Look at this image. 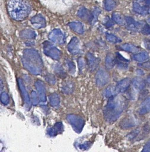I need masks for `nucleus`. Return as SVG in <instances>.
Wrapping results in <instances>:
<instances>
[{
  "instance_id": "f257e3e1",
  "label": "nucleus",
  "mask_w": 150,
  "mask_h": 152,
  "mask_svg": "<svg viewBox=\"0 0 150 152\" xmlns=\"http://www.w3.org/2000/svg\"><path fill=\"white\" fill-rule=\"evenodd\" d=\"M126 105V101L122 96L115 95L109 97L104 110L105 120L109 123L115 122L119 118Z\"/></svg>"
},
{
  "instance_id": "f03ea898",
  "label": "nucleus",
  "mask_w": 150,
  "mask_h": 152,
  "mask_svg": "<svg viewBox=\"0 0 150 152\" xmlns=\"http://www.w3.org/2000/svg\"><path fill=\"white\" fill-rule=\"evenodd\" d=\"M22 61L24 67L31 73L37 75L42 73L43 63L40 56L36 50H25Z\"/></svg>"
},
{
  "instance_id": "7ed1b4c3",
  "label": "nucleus",
  "mask_w": 150,
  "mask_h": 152,
  "mask_svg": "<svg viewBox=\"0 0 150 152\" xmlns=\"http://www.w3.org/2000/svg\"><path fill=\"white\" fill-rule=\"evenodd\" d=\"M7 10L12 19L21 21L28 16L31 7L26 0H10L7 5Z\"/></svg>"
},
{
  "instance_id": "20e7f679",
  "label": "nucleus",
  "mask_w": 150,
  "mask_h": 152,
  "mask_svg": "<svg viewBox=\"0 0 150 152\" xmlns=\"http://www.w3.org/2000/svg\"><path fill=\"white\" fill-rule=\"evenodd\" d=\"M47 7L54 12L63 13L73 5L75 0H40Z\"/></svg>"
},
{
  "instance_id": "39448f33",
  "label": "nucleus",
  "mask_w": 150,
  "mask_h": 152,
  "mask_svg": "<svg viewBox=\"0 0 150 152\" xmlns=\"http://www.w3.org/2000/svg\"><path fill=\"white\" fill-rule=\"evenodd\" d=\"M67 120L76 132L80 133L82 131L85 121L81 117L74 114H69L67 116Z\"/></svg>"
},
{
  "instance_id": "423d86ee",
  "label": "nucleus",
  "mask_w": 150,
  "mask_h": 152,
  "mask_svg": "<svg viewBox=\"0 0 150 152\" xmlns=\"http://www.w3.org/2000/svg\"><path fill=\"white\" fill-rule=\"evenodd\" d=\"M43 51L45 54L54 60L60 59L61 52L56 47L49 42L46 41L43 43Z\"/></svg>"
},
{
  "instance_id": "0eeeda50",
  "label": "nucleus",
  "mask_w": 150,
  "mask_h": 152,
  "mask_svg": "<svg viewBox=\"0 0 150 152\" xmlns=\"http://www.w3.org/2000/svg\"><path fill=\"white\" fill-rule=\"evenodd\" d=\"M95 82L97 85L99 87H102L106 85L109 82V75L103 68L99 69L95 75Z\"/></svg>"
},
{
  "instance_id": "6e6552de",
  "label": "nucleus",
  "mask_w": 150,
  "mask_h": 152,
  "mask_svg": "<svg viewBox=\"0 0 150 152\" xmlns=\"http://www.w3.org/2000/svg\"><path fill=\"white\" fill-rule=\"evenodd\" d=\"M51 41L59 44H63L65 42L66 38L63 33L59 29H55L48 35Z\"/></svg>"
},
{
  "instance_id": "1a4fd4ad",
  "label": "nucleus",
  "mask_w": 150,
  "mask_h": 152,
  "mask_svg": "<svg viewBox=\"0 0 150 152\" xmlns=\"http://www.w3.org/2000/svg\"><path fill=\"white\" fill-rule=\"evenodd\" d=\"M35 85L38 91L39 102L41 103H45L46 102V97L44 84L42 81L38 80L36 82Z\"/></svg>"
},
{
  "instance_id": "9d476101",
  "label": "nucleus",
  "mask_w": 150,
  "mask_h": 152,
  "mask_svg": "<svg viewBox=\"0 0 150 152\" xmlns=\"http://www.w3.org/2000/svg\"><path fill=\"white\" fill-rule=\"evenodd\" d=\"M18 83H19V88L21 93L22 96L23 97L25 105L27 107V108H30V107H31V100H30V96L27 91H26L22 80L20 78L18 79Z\"/></svg>"
},
{
  "instance_id": "9b49d317",
  "label": "nucleus",
  "mask_w": 150,
  "mask_h": 152,
  "mask_svg": "<svg viewBox=\"0 0 150 152\" xmlns=\"http://www.w3.org/2000/svg\"><path fill=\"white\" fill-rule=\"evenodd\" d=\"M31 22L34 28L36 29L43 28L46 26L45 20L41 15L34 16L31 19Z\"/></svg>"
},
{
  "instance_id": "f8f14e48",
  "label": "nucleus",
  "mask_w": 150,
  "mask_h": 152,
  "mask_svg": "<svg viewBox=\"0 0 150 152\" xmlns=\"http://www.w3.org/2000/svg\"><path fill=\"white\" fill-rule=\"evenodd\" d=\"M131 83V81L129 78L122 79L119 82L116 86L117 94L125 92L128 89Z\"/></svg>"
},
{
  "instance_id": "ddd939ff",
  "label": "nucleus",
  "mask_w": 150,
  "mask_h": 152,
  "mask_svg": "<svg viewBox=\"0 0 150 152\" xmlns=\"http://www.w3.org/2000/svg\"><path fill=\"white\" fill-rule=\"evenodd\" d=\"M64 131V126L60 122L56 123L54 126L48 129L47 134L50 137H54L62 133Z\"/></svg>"
},
{
  "instance_id": "4468645a",
  "label": "nucleus",
  "mask_w": 150,
  "mask_h": 152,
  "mask_svg": "<svg viewBox=\"0 0 150 152\" xmlns=\"http://www.w3.org/2000/svg\"><path fill=\"white\" fill-rule=\"evenodd\" d=\"M87 65L90 70L91 71H95L99 65V59L90 53H87Z\"/></svg>"
},
{
  "instance_id": "2eb2a0df",
  "label": "nucleus",
  "mask_w": 150,
  "mask_h": 152,
  "mask_svg": "<svg viewBox=\"0 0 150 152\" xmlns=\"http://www.w3.org/2000/svg\"><path fill=\"white\" fill-rule=\"evenodd\" d=\"M125 19L127 29L129 30L136 31L141 28V24L135 20L131 17L126 16Z\"/></svg>"
},
{
  "instance_id": "dca6fc26",
  "label": "nucleus",
  "mask_w": 150,
  "mask_h": 152,
  "mask_svg": "<svg viewBox=\"0 0 150 152\" xmlns=\"http://www.w3.org/2000/svg\"><path fill=\"white\" fill-rule=\"evenodd\" d=\"M68 51L73 55H76L79 51V40L76 37L71 39L67 46Z\"/></svg>"
},
{
  "instance_id": "f3484780",
  "label": "nucleus",
  "mask_w": 150,
  "mask_h": 152,
  "mask_svg": "<svg viewBox=\"0 0 150 152\" xmlns=\"http://www.w3.org/2000/svg\"><path fill=\"white\" fill-rule=\"evenodd\" d=\"M135 125V120L131 117L125 118L120 123V126L124 129L133 127Z\"/></svg>"
},
{
  "instance_id": "a211bd4d",
  "label": "nucleus",
  "mask_w": 150,
  "mask_h": 152,
  "mask_svg": "<svg viewBox=\"0 0 150 152\" xmlns=\"http://www.w3.org/2000/svg\"><path fill=\"white\" fill-rule=\"evenodd\" d=\"M150 111V96L146 98L141 104L139 110V113L143 115L146 114Z\"/></svg>"
},
{
  "instance_id": "6ab92c4d",
  "label": "nucleus",
  "mask_w": 150,
  "mask_h": 152,
  "mask_svg": "<svg viewBox=\"0 0 150 152\" xmlns=\"http://www.w3.org/2000/svg\"><path fill=\"white\" fill-rule=\"evenodd\" d=\"M115 58L112 53H108L105 59V66L106 69L110 70L113 68L117 62Z\"/></svg>"
},
{
  "instance_id": "aec40b11",
  "label": "nucleus",
  "mask_w": 150,
  "mask_h": 152,
  "mask_svg": "<svg viewBox=\"0 0 150 152\" xmlns=\"http://www.w3.org/2000/svg\"><path fill=\"white\" fill-rule=\"evenodd\" d=\"M68 26L71 29L78 34H82L84 32L83 25L80 22H73L69 23Z\"/></svg>"
},
{
  "instance_id": "412c9836",
  "label": "nucleus",
  "mask_w": 150,
  "mask_h": 152,
  "mask_svg": "<svg viewBox=\"0 0 150 152\" xmlns=\"http://www.w3.org/2000/svg\"><path fill=\"white\" fill-rule=\"evenodd\" d=\"M132 86L134 89L136 91H141L144 88L145 86V83L142 78L136 77L132 81Z\"/></svg>"
},
{
  "instance_id": "4be33fe9",
  "label": "nucleus",
  "mask_w": 150,
  "mask_h": 152,
  "mask_svg": "<svg viewBox=\"0 0 150 152\" xmlns=\"http://www.w3.org/2000/svg\"><path fill=\"white\" fill-rule=\"evenodd\" d=\"M20 36L22 39H33L36 37V34L33 30L26 29L21 31Z\"/></svg>"
},
{
  "instance_id": "5701e85b",
  "label": "nucleus",
  "mask_w": 150,
  "mask_h": 152,
  "mask_svg": "<svg viewBox=\"0 0 150 152\" xmlns=\"http://www.w3.org/2000/svg\"><path fill=\"white\" fill-rule=\"evenodd\" d=\"M120 48L123 50L131 53H137L140 50L139 48L130 43H125L120 46Z\"/></svg>"
},
{
  "instance_id": "b1692460",
  "label": "nucleus",
  "mask_w": 150,
  "mask_h": 152,
  "mask_svg": "<svg viewBox=\"0 0 150 152\" xmlns=\"http://www.w3.org/2000/svg\"><path fill=\"white\" fill-rule=\"evenodd\" d=\"M77 16L81 19H87L91 20L92 18V15L88 11L86 8L84 7H81L78 10L77 12Z\"/></svg>"
},
{
  "instance_id": "393cba45",
  "label": "nucleus",
  "mask_w": 150,
  "mask_h": 152,
  "mask_svg": "<svg viewBox=\"0 0 150 152\" xmlns=\"http://www.w3.org/2000/svg\"><path fill=\"white\" fill-rule=\"evenodd\" d=\"M133 8L134 11L139 15H146L148 13V10L141 6L138 2H133Z\"/></svg>"
},
{
  "instance_id": "a878e982",
  "label": "nucleus",
  "mask_w": 150,
  "mask_h": 152,
  "mask_svg": "<svg viewBox=\"0 0 150 152\" xmlns=\"http://www.w3.org/2000/svg\"><path fill=\"white\" fill-rule=\"evenodd\" d=\"M112 16L113 20L118 25L123 26L125 24L126 21L125 18L123 17V16L119 12H113L112 13Z\"/></svg>"
},
{
  "instance_id": "bb28decb",
  "label": "nucleus",
  "mask_w": 150,
  "mask_h": 152,
  "mask_svg": "<svg viewBox=\"0 0 150 152\" xmlns=\"http://www.w3.org/2000/svg\"><path fill=\"white\" fill-rule=\"evenodd\" d=\"M149 58V55L145 52L136 53L133 56V59L135 61L138 62H143L146 61Z\"/></svg>"
},
{
  "instance_id": "cd10ccee",
  "label": "nucleus",
  "mask_w": 150,
  "mask_h": 152,
  "mask_svg": "<svg viewBox=\"0 0 150 152\" xmlns=\"http://www.w3.org/2000/svg\"><path fill=\"white\" fill-rule=\"evenodd\" d=\"M50 104L53 107H58L60 103V98L57 94H52L49 96Z\"/></svg>"
},
{
  "instance_id": "c85d7f7f",
  "label": "nucleus",
  "mask_w": 150,
  "mask_h": 152,
  "mask_svg": "<svg viewBox=\"0 0 150 152\" xmlns=\"http://www.w3.org/2000/svg\"><path fill=\"white\" fill-rule=\"evenodd\" d=\"M117 94V93L116 89V87L111 86L106 88L103 93L104 96L106 98H109L112 96H115Z\"/></svg>"
},
{
  "instance_id": "c756f323",
  "label": "nucleus",
  "mask_w": 150,
  "mask_h": 152,
  "mask_svg": "<svg viewBox=\"0 0 150 152\" xmlns=\"http://www.w3.org/2000/svg\"><path fill=\"white\" fill-rule=\"evenodd\" d=\"M104 8L106 10L111 11L116 6V3L114 0H104Z\"/></svg>"
},
{
  "instance_id": "7c9ffc66",
  "label": "nucleus",
  "mask_w": 150,
  "mask_h": 152,
  "mask_svg": "<svg viewBox=\"0 0 150 152\" xmlns=\"http://www.w3.org/2000/svg\"><path fill=\"white\" fill-rule=\"evenodd\" d=\"M74 89V86L73 83L71 82H67L63 86L62 91L66 94L71 93Z\"/></svg>"
},
{
  "instance_id": "2f4dec72",
  "label": "nucleus",
  "mask_w": 150,
  "mask_h": 152,
  "mask_svg": "<svg viewBox=\"0 0 150 152\" xmlns=\"http://www.w3.org/2000/svg\"><path fill=\"white\" fill-rule=\"evenodd\" d=\"M106 37L107 41L109 42H111V43H117L121 42V39L118 38L115 35H113L112 34L107 33L106 34Z\"/></svg>"
},
{
  "instance_id": "473e14b6",
  "label": "nucleus",
  "mask_w": 150,
  "mask_h": 152,
  "mask_svg": "<svg viewBox=\"0 0 150 152\" xmlns=\"http://www.w3.org/2000/svg\"><path fill=\"white\" fill-rule=\"evenodd\" d=\"M1 103L4 105H7L9 103V97L8 95L6 92H3L1 93Z\"/></svg>"
},
{
  "instance_id": "72a5a7b5",
  "label": "nucleus",
  "mask_w": 150,
  "mask_h": 152,
  "mask_svg": "<svg viewBox=\"0 0 150 152\" xmlns=\"http://www.w3.org/2000/svg\"><path fill=\"white\" fill-rule=\"evenodd\" d=\"M68 71L70 73L73 74L75 72V66L73 62L71 61H67L66 62Z\"/></svg>"
},
{
  "instance_id": "f704fd0d",
  "label": "nucleus",
  "mask_w": 150,
  "mask_h": 152,
  "mask_svg": "<svg viewBox=\"0 0 150 152\" xmlns=\"http://www.w3.org/2000/svg\"><path fill=\"white\" fill-rule=\"evenodd\" d=\"M55 71L56 73L58 74L59 76H62L63 77H64V76H65V73L64 72V70L62 69V67L59 65H57L56 66Z\"/></svg>"
},
{
  "instance_id": "c9c22d12",
  "label": "nucleus",
  "mask_w": 150,
  "mask_h": 152,
  "mask_svg": "<svg viewBox=\"0 0 150 152\" xmlns=\"http://www.w3.org/2000/svg\"><path fill=\"white\" fill-rule=\"evenodd\" d=\"M46 80L48 83L50 84H55V77L51 74H48L46 76Z\"/></svg>"
},
{
  "instance_id": "e433bc0d",
  "label": "nucleus",
  "mask_w": 150,
  "mask_h": 152,
  "mask_svg": "<svg viewBox=\"0 0 150 152\" xmlns=\"http://www.w3.org/2000/svg\"><path fill=\"white\" fill-rule=\"evenodd\" d=\"M31 99H32V104H33V105H36L38 103L36 92L34 91H32L31 93Z\"/></svg>"
},
{
  "instance_id": "4c0bfd02",
  "label": "nucleus",
  "mask_w": 150,
  "mask_h": 152,
  "mask_svg": "<svg viewBox=\"0 0 150 152\" xmlns=\"http://www.w3.org/2000/svg\"><path fill=\"white\" fill-rule=\"evenodd\" d=\"M78 64L79 71L80 72H82L84 67V61L82 58H79L78 59Z\"/></svg>"
},
{
  "instance_id": "58836bf2",
  "label": "nucleus",
  "mask_w": 150,
  "mask_h": 152,
  "mask_svg": "<svg viewBox=\"0 0 150 152\" xmlns=\"http://www.w3.org/2000/svg\"><path fill=\"white\" fill-rule=\"evenodd\" d=\"M125 62L121 61H118L117 62V66H118V68L120 69H123L125 70L128 67V65L126 64Z\"/></svg>"
},
{
  "instance_id": "ea45409f",
  "label": "nucleus",
  "mask_w": 150,
  "mask_h": 152,
  "mask_svg": "<svg viewBox=\"0 0 150 152\" xmlns=\"http://www.w3.org/2000/svg\"><path fill=\"white\" fill-rule=\"evenodd\" d=\"M90 143L89 142H86L82 143V144H80L79 145V148L81 149H87L90 148Z\"/></svg>"
},
{
  "instance_id": "a19ab883",
  "label": "nucleus",
  "mask_w": 150,
  "mask_h": 152,
  "mask_svg": "<svg viewBox=\"0 0 150 152\" xmlns=\"http://www.w3.org/2000/svg\"><path fill=\"white\" fill-rule=\"evenodd\" d=\"M117 57L118 60L121 61L125 62H127L129 61L127 59H126L122 55H121L120 53H116Z\"/></svg>"
},
{
  "instance_id": "79ce46f5",
  "label": "nucleus",
  "mask_w": 150,
  "mask_h": 152,
  "mask_svg": "<svg viewBox=\"0 0 150 152\" xmlns=\"http://www.w3.org/2000/svg\"><path fill=\"white\" fill-rule=\"evenodd\" d=\"M114 25L112 21L110 19V18L107 17V18H106V20L105 21V25L106 26L108 27H111Z\"/></svg>"
},
{
  "instance_id": "37998d69",
  "label": "nucleus",
  "mask_w": 150,
  "mask_h": 152,
  "mask_svg": "<svg viewBox=\"0 0 150 152\" xmlns=\"http://www.w3.org/2000/svg\"><path fill=\"white\" fill-rule=\"evenodd\" d=\"M142 152H150V139L147 142L146 145L144 146Z\"/></svg>"
},
{
  "instance_id": "c03bdc74",
  "label": "nucleus",
  "mask_w": 150,
  "mask_h": 152,
  "mask_svg": "<svg viewBox=\"0 0 150 152\" xmlns=\"http://www.w3.org/2000/svg\"><path fill=\"white\" fill-rule=\"evenodd\" d=\"M140 64V65H139V66H140L142 67L143 68H145V69L150 70V61L144 62V63H142V64Z\"/></svg>"
},
{
  "instance_id": "a18cd8bd",
  "label": "nucleus",
  "mask_w": 150,
  "mask_h": 152,
  "mask_svg": "<svg viewBox=\"0 0 150 152\" xmlns=\"http://www.w3.org/2000/svg\"><path fill=\"white\" fill-rule=\"evenodd\" d=\"M145 46L150 50V40H146L145 42Z\"/></svg>"
},
{
  "instance_id": "49530a36",
  "label": "nucleus",
  "mask_w": 150,
  "mask_h": 152,
  "mask_svg": "<svg viewBox=\"0 0 150 152\" xmlns=\"http://www.w3.org/2000/svg\"><path fill=\"white\" fill-rule=\"evenodd\" d=\"M137 73H138V74H143V72L142 71V70H141V69H138V70H137Z\"/></svg>"
},
{
  "instance_id": "de8ad7c7",
  "label": "nucleus",
  "mask_w": 150,
  "mask_h": 152,
  "mask_svg": "<svg viewBox=\"0 0 150 152\" xmlns=\"http://www.w3.org/2000/svg\"><path fill=\"white\" fill-rule=\"evenodd\" d=\"M146 80H147V82L148 83H150V75H149V76L147 77Z\"/></svg>"
},
{
  "instance_id": "09e8293b",
  "label": "nucleus",
  "mask_w": 150,
  "mask_h": 152,
  "mask_svg": "<svg viewBox=\"0 0 150 152\" xmlns=\"http://www.w3.org/2000/svg\"><path fill=\"white\" fill-rule=\"evenodd\" d=\"M145 2L148 5H150V0H145Z\"/></svg>"
}]
</instances>
